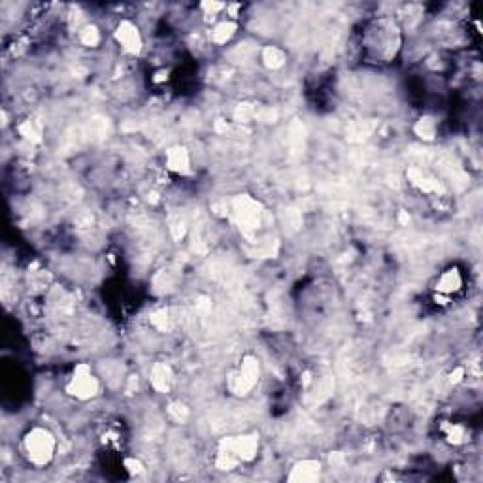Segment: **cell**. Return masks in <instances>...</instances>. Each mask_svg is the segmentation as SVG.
<instances>
[{"label":"cell","instance_id":"cell-1","mask_svg":"<svg viewBox=\"0 0 483 483\" xmlns=\"http://www.w3.org/2000/svg\"><path fill=\"white\" fill-rule=\"evenodd\" d=\"M57 442L51 431L43 426H34L23 436V451L30 464L34 466H46L55 457Z\"/></svg>","mask_w":483,"mask_h":483},{"label":"cell","instance_id":"cell-2","mask_svg":"<svg viewBox=\"0 0 483 483\" xmlns=\"http://www.w3.org/2000/svg\"><path fill=\"white\" fill-rule=\"evenodd\" d=\"M400 48L398 40V29L391 21H377L374 29H370L366 36V50L377 59V61H391L397 55Z\"/></svg>","mask_w":483,"mask_h":483},{"label":"cell","instance_id":"cell-3","mask_svg":"<svg viewBox=\"0 0 483 483\" xmlns=\"http://www.w3.org/2000/svg\"><path fill=\"white\" fill-rule=\"evenodd\" d=\"M99 379L95 377V374L91 372V368L87 364H78L74 368V374H72L70 382L66 385V391L72 397H76L78 400H89V398L97 397L99 395Z\"/></svg>","mask_w":483,"mask_h":483},{"label":"cell","instance_id":"cell-4","mask_svg":"<svg viewBox=\"0 0 483 483\" xmlns=\"http://www.w3.org/2000/svg\"><path fill=\"white\" fill-rule=\"evenodd\" d=\"M114 38L125 53H128V55H140V51H142L144 48V40L140 30H138V27H136L132 21L123 19V21L115 27Z\"/></svg>","mask_w":483,"mask_h":483},{"label":"cell","instance_id":"cell-5","mask_svg":"<svg viewBox=\"0 0 483 483\" xmlns=\"http://www.w3.org/2000/svg\"><path fill=\"white\" fill-rule=\"evenodd\" d=\"M259 374H261L259 361H257L255 357H246L244 362H241L238 376L235 377V391L238 395H246V393L251 391L257 385V382H259Z\"/></svg>","mask_w":483,"mask_h":483},{"label":"cell","instance_id":"cell-6","mask_svg":"<svg viewBox=\"0 0 483 483\" xmlns=\"http://www.w3.org/2000/svg\"><path fill=\"white\" fill-rule=\"evenodd\" d=\"M235 213H236V219H238V223H240L241 227L246 228V230H255V228L259 227V223H261L259 204L253 202L251 199H248V197L236 200Z\"/></svg>","mask_w":483,"mask_h":483},{"label":"cell","instance_id":"cell-7","mask_svg":"<svg viewBox=\"0 0 483 483\" xmlns=\"http://www.w3.org/2000/svg\"><path fill=\"white\" fill-rule=\"evenodd\" d=\"M166 168L170 172H176L179 176H185L191 172V155L189 151L181 146H174L166 151Z\"/></svg>","mask_w":483,"mask_h":483},{"label":"cell","instance_id":"cell-8","mask_svg":"<svg viewBox=\"0 0 483 483\" xmlns=\"http://www.w3.org/2000/svg\"><path fill=\"white\" fill-rule=\"evenodd\" d=\"M321 477V462L319 461H300L293 466L289 474V482H315Z\"/></svg>","mask_w":483,"mask_h":483},{"label":"cell","instance_id":"cell-9","mask_svg":"<svg viewBox=\"0 0 483 483\" xmlns=\"http://www.w3.org/2000/svg\"><path fill=\"white\" fill-rule=\"evenodd\" d=\"M461 285H462L461 274H459L457 270H448L438 277V282H436V291L440 293V295L449 297V295H453V293L459 291V289H461Z\"/></svg>","mask_w":483,"mask_h":483},{"label":"cell","instance_id":"cell-10","mask_svg":"<svg viewBox=\"0 0 483 483\" xmlns=\"http://www.w3.org/2000/svg\"><path fill=\"white\" fill-rule=\"evenodd\" d=\"M236 29H238V25L235 21L217 23L212 29V32H210V40L213 43H217V46H223V43H227L235 36Z\"/></svg>","mask_w":483,"mask_h":483},{"label":"cell","instance_id":"cell-11","mask_svg":"<svg viewBox=\"0 0 483 483\" xmlns=\"http://www.w3.org/2000/svg\"><path fill=\"white\" fill-rule=\"evenodd\" d=\"M172 379V372L166 364H157L153 372H151V385L155 387L157 391H166L168 389V384Z\"/></svg>","mask_w":483,"mask_h":483},{"label":"cell","instance_id":"cell-12","mask_svg":"<svg viewBox=\"0 0 483 483\" xmlns=\"http://www.w3.org/2000/svg\"><path fill=\"white\" fill-rule=\"evenodd\" d=\"M263 63L268 66V68H282L285 64V53L279 48H274V46H268L264 48L263 51Z\"/></svg>","mask_w":483,"mask_h":483},{"label":"cell","instance_id":"cell-13","mask_svg":"<svg viewBox=\"0 0 483 483\" xmlns=\"http://www.w3.org/2000/svg\"><path fill=\"white\" fill-rule=\"evenodd\" d=\"M415 130H417V135H420L421 138L431 140V138H434V135H436V123H434V119H431V117H425V119H421L420 123L415 125Z\"/></svg>","mask_w":483,"mask_h":483},{"label":"cell","instance_id":"cell-14","mask_svg":"<svg viewBox=\"0 0 483 483\" xmlns=\"http://www.w3.org/2000/svg\"><path fill=\"white\" fill-rule=\"evenodd\" d=\"M81 42L86 43V46H89V48L97 46V43L100 42L99 29H97V27H86V29L81 30Z\"/></svg>","mask_w":483,"mask_h":483}]
</instances>
